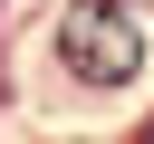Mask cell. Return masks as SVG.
Listing matches in <instances>:
<instances>
[{
    "label": "cell",
    "instance_id": "1",
    "mask_svg": "<svg viewBox=\"0 0 154 144\" xmlns=\"http://www.w3.org/2000/svg\"><path fill=\"white\" fill-rule=\"evenodd\" d=\"M58 58H67L87 86H125V77L144 67V10H135V0H67Z\"/></svg>",
    "mask_w": 154,
    "mask_h": 144
}]
</instances>
